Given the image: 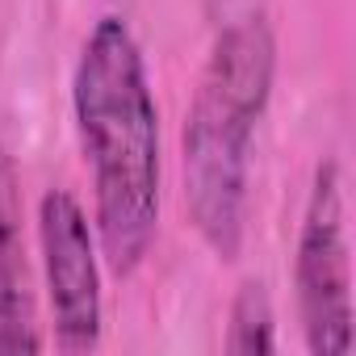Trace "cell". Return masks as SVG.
<instances>
[{"instance_id":"cell-1","label":"cell","mask_w":356,"mask_h":356,"mask_svg":"<svg viewBox=\"0 0 356 356\" xmlns=\"http://www.w3.org/2000/svg\"><path fill=\"white\" fill-rule=\"evenodd\" d=\"M72 113L92 168L101 252L118 277H130L159 227V109L143 51L122 17H101L84 38Z\"/></svg>"},{"instance_id":"cell-2","label":"cell","mask_w":356,"mask_h":356,"mask_svg":"<svg viewBox=\"0 0 356 356\" xmlns=\"http://www.w3.org/2000/svg\"><path fill=\"white\" fill-rule=\"evenodd\" d=\"M277 42L264 17L227 26L202 72L185 122V197L197 235L218 260H235L243 243L248 155L268 109Z\"/></svg>"},{"instance_id":"cell-3","label":"cell","mask_w":356,"mask_h":356,"mask_svg":"<svg viewBox=\"0 0 356 356\" xmlns=\"http://www.w3.org/2000/svg\"><path fill=\"white\" fill-rule=\"evenodd\" d=\"M293 285L306 348L314 356H343L352 348V260L343 235V181L335 159L318 163L314 172L298 231Z\"/></svg>"},{"instance_id":"cell-4","label":"cell","mask_w":356,"mask_h":356,"mask_svg":"<svg viewBox=\"0 0 356 356\" xmlns=\"http://www.w3.org/2000/svg\"><path fill=\"white\" fill-rule=\"evenodd\" d=\"M38 243L55 314V343L63 352L101 348V260L92 227L67 189H51L38 202Z\"/></svg>"},{"instance_id":"cell-5","label":"cell","mask_w":356,"mask_h":356,"mask_svg":"<svg viewBox=\"0 0 356 356\" xmlns=\"http://www.w3.org/2000/svg\"><path fill=\"white\" fill-rule=\"evenodd\" d=\"M42 335L34 327L26 235H22V189L13 159L0 151V356L38 352Z\"/></svg>"},{"instance_id":"cell-6","label":"cell","mask_w":356,"mask_h":356,"mask_svg":"<svg viewBox=\"0 0 356 356\" xmlns=\"http://www.w3.org/2000/svg\"><path fill=\"white\" fill-rule=\"evenodd\" d=\"M273 302L268 289L260 281H248L231 306V331H227V352L235 356H256V352H273Z\"/></svg>"}]
</instances>
